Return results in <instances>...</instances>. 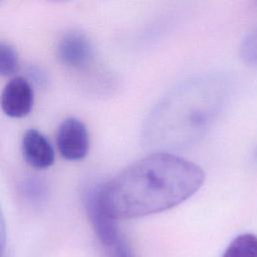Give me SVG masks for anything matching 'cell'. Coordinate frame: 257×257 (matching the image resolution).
Segmentation results:
<instances>
[{
  "label": "cell",
  "instance_id": "cell-1",
  "mask_svg": "<svg viewBox=\"0 0 257 257\" xmlns=\"http://www.w3.org/2000/svg\"><path fill=\"white\" fill-rule=\"evenodd\" d=\"M204 180V171L197 164L172 153L158 152L95 189L106 212L120 220L176 207L193 196Z\"/></svg>",
  "mask_w": 257,
  "mask_h": 257
},
{
  "label": "cell",
  "instance_id": "cell-6",
  "mask_svg": "<svg viewBox=\"0 0 257 257\" xmlns=\"http://www.w3.org/2000/svg\"><path fill=\"white\" fill-rule=\"evenodd\" d=\"M60 59L72 67L86 65L92 56V47L88 38L81 32H67L58 45Z\"/></svg>",
  "mask_w": 257,
  "mask_h": 257
},
{
  "label": "cell",
  "instance_id": "cell-7",
  "mask_svg": "<svg viewBox=\"0 0 257 257\" xmlns=\"http://www.w3.org/2000/svg\"><path fill=\"white\" fill-rule=\"evenodd\" d=\"M222 257H257V236L242 234L227 247Z\"/></svg>",
  "mask_w": 257,
  "mask_h": 257
},
{
  "label": "cell",
  "instance_id": "cell-9",
  "mask_svg": "<svg viewBox=\"0 0 257 257\" xmlns=\"http://www.w3.org/2000/svg\"><path fill=\"white\" fill-rule=\"evenodd\" d=\"M240 54L244 61L257 67V28L249 33L243 40Z\"/></svg>",
  "mask_w": 257,
  "mask_h": 257
},
{
  "label": "cell",
  "instance_id": "cell-5",
  "mask_svg": "<svg viewBox=\"0 0 257 257\" xmlns=\"http://www.w3.org/2000/svg\"><path fill=\"white\" fill-rule=\"evenodd\" d=\"M21 153L24 161L32 168L46 169L54 162V150L39 131L27 130L21 140Z\"/></svg>",
  "mask_w": 257,
  "mask_h": 257
},
{
  "label": "cell",
  "instance_id": "cell-3",
  "mask_svg": "<svg viewBox=\"0 0 257 257\" xmlns=\"http://www.w3.org/2000/svg\"><path fill=\"white\" fill-rule=\"evenodd\" d=\"M56 144L64 159L82 160L89 150V135L85 124L74 117L64 119L57 128Z\"/></svg>",
  "mask_w": 257,
  "mask_h": 257
},
{
  "label": "cell",
  "instance_id": "cell-10",
  "mask_svg": "<svg viewBox=\"0 0 257 257\" xmlns=\"http://www.w3.org/2000/svg\"><path fill=\"white\" fill-rule=\"evenodd\" d=\"M108 257H135L131 248L122 238L110 247L105 248Z\"/></svg>",
  "mask_w": 257,
  "mask_h": 257
},
{
  "label": "cell",
  "instance_id": "cell-4",
  "mask_svg": "<svg viewBox=\"0 0 257 257\" xmlns=\"http://www.w3.org/2000/svg\"><path fill=\"white\" fill-rule=\"evenodd\" d=\"M33 99L30 83L24 77L16 76L4 86L0 95V106L7 116L21 118L31 111Z\"/></svg>",
  "mask_w": 257,
  "mask_h": 257
},
{
  "label": "cell",
  "instance_id": "cell-8",
  "mask_svg": "<svg viewBox=\"0 0 257 257\" xmlns=\"http://www.w3.org/2000/svg\"><path fill=\"white\" fill-rule=\"evenodd\" d=\"M19 67V59L16 50L5 42H0V76H10Z\"/></svg>",
  "mask_w": 257,
  "mask_h": 257
},
{
  "label": "cell",
  "instance_id": "cell-11",
  "mask_svg": "<svg viewBox=\"0 0 257 257\" xmlns=\"http://www.w3.org/2000/svg\"><path fill=\"white\" fill-rule=\"evenodd\" d=\"M5 241H6V226H5L3 213L0 207V255L5 246Z\"/></svg>",
  "mask_w": 257,
  "mask_h": 257
},
{
  "label": "cell",
  "instance_id": "cell-2",
  "mask_svg": "<svg viewBox=\"0 0 257 257\" xmlns=\"http://www.w3.org/2000/svg\"><path fill=\"white\" fill-rule=\"evenodd\" d=\"M225 88L216 78H198L172 91L152 112L145 128L149 144L180 149L210 128L222 109Z\"/></svg>",
  "mask_w": 257,
  "mask_h": 257
}]
</instances>
